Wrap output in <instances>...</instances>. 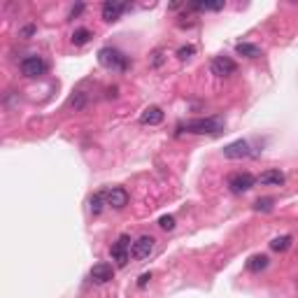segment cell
<instances>
[{
  "label": "cell",
  "instance_id": "obj_1",
  "mask_svg": "<svg viewBox=\"0 0 298 298\" xmlns=\"http://www.w3.org/2000/svg\"><path fill=\"white\" fill-rule=\"evenodd\" d=\"M182 131L194 133V135H219L224 131V119L221 117H198V119L182 124Z\"/></svg>",
  "mask_w": 298,
  "mask_h": 298
},
{
  "label": "cell",
  "instance_id": "obj_2",
  "mask_svg": "<svg viewBox=\"0 0 298 298\" xmlns=\"http://www.w3.org/2000/svg\"><path fill=\"white\" fill-rule=\"evenodd\" d=\"M98 61L103 68L107 70H117V73H124L126 65H128V61H126V56L119 52V49H112V47H105L98 52Z\"/></svg>",
  "mask_w": 298,
  "mask_h": 298
},
{
  "label": "cell",
  "instance_id": "obj_3",
  "mask_svg": "<svg viewBox=\"0 0 298 298\" xmlns=\"http://www.w3.org/2000/svg\"><path fill=\"white\" fill-rule=\"evenodd\" d=\"M110 254H112V261L117 263V268H124L126 263L131 261V238L119 236V240L112 245Z\"/></svg>",
  "mask_w": 298,
  "mask_h": 298
},
{
  "label": "cell",
  "instance_id": "obj_4",
  "mask_svg": "<svg viewBox=\"0 0 298 298\" xmlns=\"http://www.w3.org/2000/svg\"><path fill=\"white\" fill-rule=\"evenodd\" d=\"M154 245H156V240H154L152 236H140L131 245V257L137 259V261L149 259V257H152V251H154Z\"/></svg>",
  "mask_w": 298,
  "mask_h": 298
},
{
  "label": "cell",
  "instance_id": "obj_5",
  "mask_svg": "<svg viewBox=\"0 0 298 298\" xmlns=\"http://www.w3.org/2000/svg\"><path fill=\"white\" fill-rule=\"evenodd\" d=\"M254 184H257V177H251L249 173H233L228 177V189L233 194H245Z\"/></svg>",
  "mask_w": 298,
  "mask_h": 298
},
{
  "label": "cell",
  "instance_id": "obj_6",
  "mask_svg": "<svg viewBox=\"0 0 298 298\" xmlns=\"http://www.w3.org/2000/svg\"><path fill=\"white\" fill-rule=\"evenodd\" d=\"M210 68H212V75H217V77H228V75H236L238 65L228 56H215L210 63Z\"/></svg>",
  "mask_w": 298,
  "mask_h": 298
},
{
  "label": "cell",
  "instance_id": "obj_7",
  "mask_svg": "<svg viewBox=\"0 0 298 298\" xmlns=\"http://www.w3.org/2000/svg\"><path fill=\"white\" fill-rule=\"evenodd\" d=\"M44 70H47V63L42 61L40 56H28L21 61V73L26 75V77H40V75H44Z\"/></svg>",
  "mask_w": 298,
  "mask_h": 298
},
{
  "label": "cell",
  "instance_id": "obj_8",
  "mask_svg": "<svg viewBox=\"0 0 298 298\" xmlns=\"http://www.w3.org/2000/svg\"><path fill=\"white\" fill-rule=\"evenodd\" d=\"M105 200H107L110 208L124 210L126 205H128V194H126V189H121V187H112L105 191Z\"/></svg>",
  "mask_w": 298,
  "mask_h": 298
},
{
  "label": "cell",
  "instance_id": "obj_9",
  "mask_svg": "<svg viewBox=\"0 0 298 298\" xmlns=\"http://www.w3.org/2000/svg\"><path fill=\"white\" fill-rule=\"evenodd\" d=\"M124 12H126V3H121V0H107V3H103V19L107 24L119 21Z\"/></svg>",
  "mask_w": 298,
  "mask_h": 298
},
{
  "label": "cell",
  "instance_id": "obj_10",
  "mask_svg": "<svg viewBox=\"0 0 298 298\" xmlns=\"http://www.w3.org/2000/svg\"><path fill=\"white\" fill-rule=\"evenodd\" d=\"M249 142L247 140H236V142H231V145L224 147V156L226 158H245L249 156Z\"/></svg>",
  "mask_w": 298,
  "mask_h": 298
},
{
  "label": "cell",
  "instance_id": "obj_11",
  "mask_svg": "<svg viewBox=\"0 0 298 298\" xmlns=\"http://www.w3.org/2000/svg\"><path fill=\"white\" fill-rule=\"evenodd\" d=\"M112 275H114V270H112L110 263H96V266L91 268V280H94L96 284H107L112 280Z\"/></svg>",
  "mask_w": 298,
  "mask_h": 298
},
{
  "label": "cell",
  "instance_id": "obj_12",
  "mask_svg": "<svg viewBox=\"0 0 298 298\" xmlns=\"http://www.w3.org/2000/svg\"><path fill=\"white\" fill-rule=\"evenodd\" d=\"M257 182L263 184V187H282L284 173H280V170H266V173H261L257 177Z\"/></svg>",
  "mask_w": 298,
  "mask_h": 298
},
{
  "label": "cell",
  "instance_id": "obj_13",
  "mask_svg": "<svg viewBox=\"0 0 298 298\" xmlns=\"http://www.w3.org/2000/svg\"><path fill=\"white\" fill-rule=\"evenodd\" d=\"M161 121H163V110L156 107V105L147 107V110L140 114V124H145V126H158Z\"/></svg>",
  "mask_w": 298,
  "mask_h": 298
},
{
  "label": "cell",
  "instance_id": "obj_14",
  "mask_svg": "<svg viewBox=\"0 0 298 298\" xmlns=\"http://www.w3.org/2000/svg\"><path fill=\"white\" fill-rule=\"evenodd\" d=\"M236 52L240 54V56H247V58L261 56V49H259L257 44H249V42H240V44H236Z\"/></svg>",
  "mask_w": 298,
  "mask_h": 298
},
{
  "label": "cell",
  "instance_id": "obj_15",
  "mask_svg": "<svg viewBox=\"0 0 298 298\" xmlns=\"http://www.w3.org/2000/svg\"><path fill=\"white\" fill-rule=\"evenodd\" d=\"M266 268H268V257H263V254H257V257H251L247 261V270H251V272H261Z\"/></svg>",
  "mask_w": 298,
  "mask_h": 298
},
{
  "label": "cell",
  "instance_id": "obj_16",
  "mask_svg": "<svg viewBox=\"0 0 298 298\" xmlns=\"http://www.w3.org/2000/svg\"><path fill=\"white\" fill-rule=\"evenodd\" d=\"M89 205H91V212H94V215H100V212H103V208L107 205V200H105V191H98V194L91 196Z\"/></svg>",
  "mask_w": 298,
  "mask_h": 298
},
{
  "label": "cell",
  "instance_id": "obj_17",
  "mask_svg": "<svg viewBox=\"0 0 298 298\" xmlns=\"http://www.w3.org/2000/svg\"><path fill=\"white\" fill-rule=\"evenodd\" d=\"M94 37V33L89 31V28H77V31L73 33V44L75 47H82V44H86V42Z\"/></svg>",
  "mask_w": 298,
  "mask_h": 298
},
{
  "label": "cell",
  "instance_id": "obj_18",
  "mask_svg": "<svg viewBox=\"0 0 298 298\" xmlns=\"http://www.w3.org/2000/svg\"><path fill=\"white\" fill-rule=\"evenodd\" d=\"M289 247H291V236L275 238V240L270 242V249H275V251H287Z\"/></svg>",
  "mask_w": 298,
  "mask_h": 298
},
{
  "label": "cell",
  "instance_id": "obj_19",
  "mask_svg": "<svg viewBox=\"0 0 298 298\" xmlns=\"http://www.w3.org/2000/svg\"><path fill=\"white\" fill-rule=\"evenodd\" d=\"M224 7V3H194L191 5V10H200V12H217V10H221Z\"/></svg>",
  "mask_w": 298,
  "mask_h": 298
},
{
  "label": "cell",
  "instance_id": "obj_20",
  "mask_svg": "<svg viewBox=\"0 0 298 298\" xmlns=\"http://www.w3.org/2000/svg\"><path fill=\"white\" fill-rule=\"evenodd\" d=\"M254 210H259V212H270L272 210V198H259L257 205H254Z\"/></svg>",
  "mask_w": 298,
  "mask_h": 298
},
{
  "label": "cell",
  "instance_id": "obj_21",
  "mask_svg": "<svg viewBox=\"0 0 298 298\" xmlns=\"http://www.w3.org/2000/svg\"><path fill=\"white\" fill-rule=\"evenodd\" d=\"M158 226H161L163 231H173L175 228V217H170V215L161 217V219H158Z\"/></svg>",
  "mask_w": 298,
  "mask_h": 298
},
{
  "label": "cell",
  "instance_id": "obj_22",
  "mask_svg": "<svg viewBox=\"0 0 298 298\" xmlns=\"http://www.w3.org/2000/svg\"><path fill=\"white\" fill-rule=\"evenodd\" d=\"M194 54H196V47H194V44H187V47H182V49H179V52H177V58L187 61V58H191V56H194Z\"/></svg>",
  "mask_w": 298,
  "mask_h": 298
},
{
  "label": "cell",
  "instance_id": "obj_23",
  "mask_svg": "<svg viewBox=\"0 0 298 298\" xmlns=\"http://www.w3.org/2000/svg\"><path fill=\"white\" fill-rule=\"evenodd\" d=\"M70 105H73L75 110H82V107H84V94H82V91H77V94L70 98Z\"/></svg>",
  "mask_w": 298,
  "mask_h": 298
},
{
  "label": "cell",
  "instance_id": "obj_24",
  "mask_svg": "<svg viewBox=\"0 0 298 298\" xmlns=\"http://www.w3.org/2000/svg\"><path fill=\"white\" fill-rule=\"evenodd\" d=\"M84 12V5H75L73 10H70V19H75V16H79Z\"/></svg>",
  "mask_w": 298,
  "mask_h": 298
},
{
  "label": "cell",
  "instance_id": "obj_25",
  "mask_svg": "<svg viewBox=\"0 0 298 298\" xmlns=\"http://www.w3.org/2000/svg\"><path fill=\"white\" fill-rule=\"evenodd\" d=\"M161 61H163V52H154V61H152L154 68H156V65H161Z\"/></svg>",
  "mask_w": 298,
  "mask_h": 298
},
{
  "label": "cell",
  "instance_id": "obj_26",
  "mask_svg": "<svg viewBox=\"0 0 298 298\" xmlns=\"http://www.w3.org/2000/svg\"><path fill=\"white\" fill-rule=\"evenodd\" d=\"M33 33H35V26H26V28H21V35H24V37L33 35Z\"/></svg>",
  "mask_w": 298,
  "mask_h": 298
},
{
  "label": "cell",
  "instance_id": "obj_27",
  "mask_svg": "<svg viewBox=\"0 0 298 298\" xmlns=\"http://www.w3.org/2000/svg\"><path fill=\"white\" fill-rule=\"evenodd\" d=\"M149 278H152V275H142V278L137 280V287H145V284H147V280H149Z\"/></svg>",
  "mask_w": 298,
  "mask_h": 298
}]
</instances>
